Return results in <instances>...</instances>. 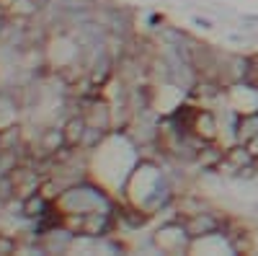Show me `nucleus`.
I'll return each mask as SVG.
<instances>
[{
	"instance_id": "2",
	"label": "nucleus",
	"mask_w": 258,
	"mask_h": 256,
	"mask_svg": "<svg viewBox=\"0 0 258 256\" xmlns=\"http://www.w3.org/2000/svg\"><path fill=\"white\" fill-rule=\"evenodd\" d=\"M255 135H258V112H248L238 122V142L248 145Z\"/></svg>"
},
{
	"instance_id": "1",
	"label": "nucleus",
	"mask_w": 258,
	"mask_h": 256,
	"mask_svg": "<svg viewBox=\"0 0 258 256\" xmlns=\"http://www.w3.org/2000/svg\"><path fill=\"white\" fill-rule=\"evenodd\" d=\"M217 230H220V223H217L214 215H209V212H199V215L188 223V233L194 238L197 236H209V233H217Z\"/></svg>"
}]
</instances>
